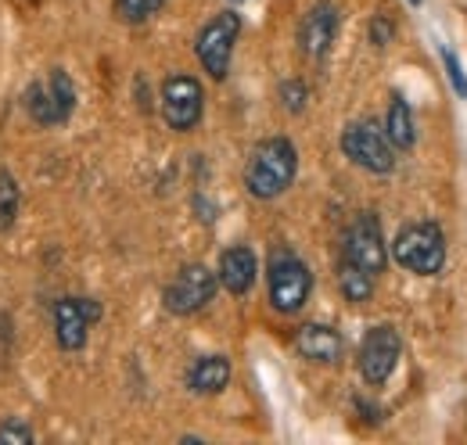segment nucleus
I'll return each mask as SVG.
<instances>
[{
  "mask_svg": "<svg viewBox=\"0 0 467 445\" xmlns=\"http://www.w3.org/2000/svg\"><path fill=\"white\" fill-rule=\"evenodd\" d=\"M295 169H298V155H295L292 140L285 137H270L263 140L244 169V187L252 198L259 202H270V198H281L295 180Z\"/></svg>",
  "mask_w": 467,
  "mask_h": 445,
  "instance_id": "f257e3e1",
  "label": "nucleus"
},
{
  "mask_svg": "<svg viewBox=\"0 0 467 445\" xmlns=\"http://www.w3.org/2000/svg\"><path fill=\"white\" fill-rule=\"evenodd\" d=\"M0 445H33V431L26 424H18V420H7L0 428Z\"/></svg>",
  "mask_w": 467,
  "mask_h": 445,
  "instance_id": "aec40b11",
  "label": "nucleus"
},
{
  "mask_svg": "<svg viewBox=\"0 0 467 445\" xmlns=\"http://www.w3.org/2000/svg\"><path fill=\"white\" fill-rule=\"evenodd\" d=\"M237 33H241V18H237L234 11L216 15V18L202 29V36H198V57H202V65H205V72H209L213 79H223V76H227Z\"/></svg>",
  "mask_w": 467,
  "mask_h": 445,
  "instance_id": "0eeeda50",
  "label": "nucleus"
},
{
  "mask_svg": "<svg viewBox=\"0 0 467 445\" xmlns=\"http://www.w3.org/2000/svg\"><path fill=\"white\" fill-rule=\"evenodd\" d=\"M442 65H446V76H450L453 90H457L461 98H467V79H464V72H461V61H457L453 51H446V47H442Z\"/></svg>",
  "mask_w": 467,
  "mask_h": 445,
  "instance_id": "412c9836",
  "label": "nucleus"
},
{
  "mask_svg": "<svg viewBox=\"0 0 467 445\" xmlns=\"http://www.w3.org/2000/svg\"><path fill=\"white\" fill-rule=\"evenodd\" d=\"M205 109V94H202V83L191 79V76H170L162 83V115L173 129H194L198 119Z\"/></svg>",
  "mask_w": 467,
  "mask_h": 445,
  "instance_id": "9d476101",
  "label": "nucleus"
},
{
  "mask_svg": "<svg viewBox=\"0 0 467 445\" xmlns=\"http://www.w3.org/2000/svg\"><path fill=\"white\" fill-rule=\"evenodd\" d=\"M342 259L367 270L370 277H378L389 263V248H385V237H381V226L370 212H363L359 220L349 226L346 233V244H342Z\"/></svg>",
  "mask_w": 467,
  "mask_h": 445,
  "instance_id": "423d86ee",
  "label": "nucleus"
},
{
  "mask_svg": "<svg viewBox=\"0 0 467 445\" xmlns=\"http://www.w3.org/2000/svg\"><path fill=\"white\" fill-rule=\"evenodd\" d=\"M335 36H338V7L327 4V0L317 4V7H309L306 18H302V26H298V47H302V55L324 57L331 51Z\"/></svg>",
  "mask_w": 467,
  "mask_h": 445,
  "instance_id": "f8f14e48",
  "label": "nucleus"
},
{
  "mask_svg": "<svg viewBox=\"0 0 467 445\" xmlns=\"http://www.w3.org/2000/svg\"><path fill=\"white\" fill-rule=\"evenodd\" d=\"M166 0H119V18H126V22H144V18H151L159 7H162Z\"/></svg>",
  "mask_w": 467,
  "mask_h": 445,
  "instance_id": "6ab92c4d",
  "label": "nucleus"
},
{
  "mask_svg": "<svg viewBox=\"0 0 467 445\" xmlns=\"http://www.w3.org/2000/svg\"><path fill=\"white\" fill-rule=\"evenodd\" d=\"M374 40H378V44H385V40H389V26H385L381 18L374 22Z\"/></svg>",
  "mask_w": 467,
  "mask_h": 445,
  "instance_id": "5701e85b",
  "label": "nucleus"
},
{
  "mask_svg": "<svg viewBox=\"0 0 467 445\" xmlns=\"http://www.w3.org/2000/svg\"><path fill=\"white\" fill-rule=\"evenodd\" d=\"M295 348L298 356L313 359V363H335L342 356V334L324 324H306L295 334Z\"/></svg>",
  "mask_w": 467,
  "mask_h": 445,
  "instance_id": "ddd939ff",
  "label": "nucleus"
},
{
  "mask_svg": "<svg viewBox=\"0 0 467 445\" xmlns=\"http://www.w3.org/2000/svg\"><path fill=\"white\" fill-rule=\"evenodd\" d=\"M338 287H342V295L349 302H367L374 295V277L367 270H359V266H352V263L342 259V266H338Z\"/></svg>",
  "mask_w": 467,
  "mask_h": 445,
  "instance_id": "f3484780",
  "label": "nucleus"
},
{
  "mask_svg": "<svg viewBox=\"0 0 467 445\" xmlns=\"http://www.w3.org/2000/svg\"><path fill=\"white\" fill-rule=\"evenodd\" d=\"M231 381V363L227 356H202L191 370H187V388L198 395H216L227 388Z\"/></svg>",
  "mask_w": 467,
  "mask_h": 445,
  "instance_id": "2eb2a0df",
  "label": "nucleus"
},
{
  "mask_svg": "<svg viewBox=\"0 0 467 445\" xmlns=\"http://www.w3.org/2000/svg\"><path fill=\"white\" fill-rule=\"evenodd\" d=\"M342 148L352 162L367 172H392L396 166V148L389 140V133L378 122H352L349 129L342 133Z\"/></svg>",
  "mask_w": 467,
  "mask_h": 445,
  "instance_id": "20e7f679",
  "label": "nucleus"
},
{
  "mask_svg": "<svg viewBox=\"0 0 467 445\" xmlns=\"http://www.w3.org/2000/svg\"><path fill=\"white\" fill-rule=\"evenodd\" d=\"M216 284H220V277L209 274L205 266H198V263L183 266L173 277V284L166 287V309L176 313V316H191V313L205 309L213 302V295H216Z\"/></svg>",
  "mask_w": 467,
  "mask_h": 445,
  "instance_id": "6e6552de",
  "label": "nucleus"
},
{
  "mask_svg": "<svg viewBox=\"0 0 467 445\" xmlns=\"http://www.w3.org/2000/svg\"><path fill=\"white\" fill-rule=\"evenodd\" d=\"M281 98H285V109L288 111H302V105H306V87L302 83H285L281 87Z\"/></svg>",
  "mask_w": 467,
  "mask_h": 445,
  "instance_id": "4be33fe9",
  "label": "nucleus"
},
{
  "mask_svg": "<svg viewBox=\"0 0 467 445\" xmlns=\"http://www.w3.org/2000/svg\"><path fill=\"white\" fill-rule=\"evenodd\" d=\"M72 109H76V87L61 68L47 76V83L29 87V94H26V111L40 126H58L72 115Z\"/></svg>",
  "mask_w": 467,
  "mask_h": 445,
  "instance_id": "39448f33",
  "label": "nucleus"
},
{
  "mask_svg": "<svg viewBox=\"0 0 467 445\" xmlns=\"http://www.w3.org/2000/svg\"><path fill=\"white\" fill-rule=\"evenodd\" d=\"M220 284L231 291V295H244V291H252V284H255V255H252V248H244V244H234L227 248L223 255H220Z\"/></svg>",
  "mask_w": 467,
  "mask_h": 445,
  "instance_id": "4468645a",
  "label": "nucleus"
},
{
  "mask_svg": "<svg viewBox=\"0 0 467 445\" xmlns=\"http://www.w3.org/2000/svg\"><path fill=\"white\" fill-rule=\"evenodd\" d=\"M385 133H389L392 148H400V151L413 148L417 133H413V115H410V105L403 101V98H392V109H389V122H385Z\"/></svg>",
  "mask_w": 467,
  "mask_h": 445,
  "instance_id": "dca6fc26",
  "label": "nucleus"
},
{
  "mask_svg": "<svg viewBox=\"0 0 467 445\" xmlns=\"http://www.w3.org/2000/svg\"><path fill=\"white\" fill-rule=\"evenodd\" d=\"M392 255L410 274L435 277L442 270V263H446V237H442V230L435 222H413L396 237Z\"/></svg>",
  "mask_w": 467,
  "mask_h": 445,
  "instance_id": "f03ea898",
  "label": "nucleus"
},
{
  "mask_svg": "<svg viewBox=\"0 0 467 445\" xmlns=\"http://www.w3.org/2000/svg\"><path fill=\"white\" fill-rule=\"evenodd\" d=\"M309 287H313V277L298 255L277 252L270 259V305L277 313H298L309 298Z\"/></svg>",
  "mask_w": 467,
  "mask_h": 445,
  "instance_id": "7ed1b4c3",
  "label": "nucleus"
},
{
  "mask_svg": "<svg viewBox=\"0 0 467 445\" xmlns=\"http://www.w3.org/2000/svg\"><path fill=\"white\" fill-rule=\"evenodd\" d=\"M18 216V183L11 172H0V230H7Z\"/></svg>",
  "mask_w": 467,
  "mask_h": 445,
  "instance_id": "a211bd4d",
  "label": "nucleus"
},
{
  "mask_svg": "<svg viewBox=\"0 0 467 445\" xmlns=\"http://www.w3.org/2000/svg\"><path fill=\"white\" fill-rule=\"evenodd\" d=\"M400 352H403V345H400V334L392 327L367 331L363 345H359V374H363V381L367 385H385L392 378L396 363H400Z\"/></svg>",
  "mask_w": 467,
  "mask_h": 445,
  "instance_id": "1a4fd4ad",
  "label": "nucleus"
},
{
  "mask_svg": "<svg viewBox=\"0 0 467 445\" xmlns=\"http://www.w3.org/2000/svg\"><path fill=\"white\" fill-rule=\"evenodd\" d=\"M101 316V305L90 298H61L55 305V331L65 352H76L87 345V327Z\"/></svg>",
  "mask_w": 467,
  "mask_h": 445,
  "instance_id": "9b49d317",
  "label": "nucleus"
},
{
  "mask_svg": "<svg viewBox=\"0 0 467 445\" xmlns=\"http://www.w3.org/2000/svg\"><path fill=\"white\" fill-rule=\"evenodd\" d=\"M410 4H420V0H410Z\"/></svg>",
  "mask_w": 467,
  "mask_h": 445,
  "instance_id": "b1692460",
  "label": "nucleus"
}]
</instances>
